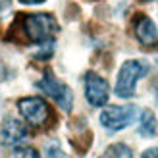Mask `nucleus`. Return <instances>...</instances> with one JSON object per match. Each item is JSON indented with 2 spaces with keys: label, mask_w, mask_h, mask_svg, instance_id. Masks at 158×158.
I'll list each match as a JSON object with an SVG mask.
<instances>
[{
  "label": "nucleus",
  "mask_w": 158,
  "mask_h": 158,
  "mask_svg": "<svg viewBox=\"0 0 158 158\" xmlns=\"http://www.w3.org/2000/svg\"><path fill=\"white\" fill-rule=\"evenodd\" d=\"M19 23L23 35H25V41L35 44L52 41L54 33L58 31V23L50 14H27L19 18Z\"/></svg>",
  "instance_id": "f257e3e1"
},
{
  "label": "nucleus",
  "mask_w": 158,
  "mask_h": 158,
  "mask_svg": "<svg viewBox=\"0 0 158 158\" xmlns=\"http://www.w3.org/2000/svg\"><path fill=\"white\" fill-rule=\"evenodd\" d=\"M148 72V64L143 60H127L123 62L116 81V94L122 98H131L135 94V85L141 77H145Z\"/></svg>",
  "instance_id": "f03ea898"
},
{
  "label": "nucleus",
  "mask_w": 158,
  "mask_h": 158,
  "mask_svg": "<svg viewBox=\"0 0 158 158\" xmlns=\"http://www.w3.org/2000/svg\"><path fill=\"white\" fill-rule=\"evenodd\" d=\"M37 87L41 89L44 94H48V97L56 102V104L66 110V112H69L72 110V104H73V93L69 91V87L66 83H62L60 79H56L52 73H46L41 81L37 83Z\"/></svg>",
  "instance_id": "7ed1b4c3"
},
{
  "label": "nucleus",
  "mask_w": 158,
  "mask_h": 158,
  "mask_svg": "<svg viewBox=\"0 0 158 158\" xmlns=\"http://www.w3.org/2000/svg\"><path fill=\"white\" fill-rule=\"evenodd\" d=\"M19 112L31 125H46L50 120V106L44 102V98L41 97H27V98H21L19 100Z\"/></svg>",
  "instance_id": "20e7f679"
},
{
  "label": "nucleus",
  "mask_w": 158,
  "mask_h": 158,
  "mask_svg": "<svg viewBox=\"0 0 158 158\" xmlns=\"http://www.w3.org/2000/svg\"><path fill=\"white\" fill-rule=\"evenodd\" d=\"M137 118L135 106H108L100 112V123L110 131H120Z\"/></svg>",
  "instance_id": "39448f33"
},
{
  "label": "nucleus",
  "mask_w": 158,
  "mask_h": 158,
  "mask_svg": "<svg viewBox=\"0 0 158 158\" xmlns=\"http://www.w3.org/2000/svg\"><path fill=\"white\" fill-rule=\"evenodd\" d=\"M85 97L91 106H104L110 97V89L104 77L89 72L85 75Z\"/></svg>",
  "instance_id": "423d86ee"
},
{
  "label": "nucleus",
  "mask_w": 158,
  "mask_h": 158,
  "mask_svg": "<svg viewBox=\"0 0 158 158\" xmlns=\"http://www.w3.org/2000/svg\"><path fill=\"white\" fill-rule=\"evenodd\" d=\"M135 37L137 41L143 44V46H148V48H152V46L158 44V29L154 25V21L151 18H147V15H139L135 19Z\"/></svg>",
  "instance_id": "0eeeda50"
},
{
  "label": "nucleus",
  "mask_w": 158,
  "mask_h": 158,
  "mask_svg": "<svg viewBox=\"0 0 158 158\" xmlns=\"http://www.w3.org/2000/svg\"><path fill=\"white\" fill-rule=\"evenodd\" d=\"M0 137H2V141L6 145L19 147L27 139V127L18 120H8L2 125V129H0Z\"/></svg>",
  "instance_id": "6e6552de"
},
{
  "label": "nucleus",
  "mask_w": 158,
  "mask_h": 158,
  "mask_svg": "<svg viewBox=\"0 0 158 158\" xmlns=\"http://www.w3.org/2000/svg\"><path fill=\"white\" fill-rule=\"evenodd\" d=\"M139 135L143 137H154L156 131H158V122L154 114L151 110H143V114H141V122H139Z\"/></svg>",
  "instance_id": "1a4fd4ad"
},
{
  "label": "nucleus",
  "mask_w": 158,
  "mask_h": 158,
  "mask_svg": "<svg viewBox=\"0 0 158 158\" xmlns=\"http://www.w3.org/2000/svg\"><path fill=\"white\" fill-rule=\"evenodd\" d=\"M100 158H133V152L127 145L116 143V145H110Z\"/></svg>",
  "instance_id": "9d476101"
},
{
  "label": "nucleus",
  "mask_w": 158,
  "mask_h": 158,
  "mask_svg": "<svg viewBox=\"0 0 158 158\" xmlns=\"http://www.w3.org/2000/svg\"><path fill=\"white\" fill-rule=\"evenodd\" d=\"M44 158H69L62 148L56 145V143H52V145H48L46 147V152H44Z\"/></svg>",
  "instance_id": "9b49d317"
},
{
  "label": "nucleus",
  "mask_w": 158,
  "mask_h": 158,
  "mask_svg": "<svg viewBox=\"0 0 158 158\" xmlns=\"http://www.w3.org/2000/svg\"><path fill=\"white\" fill-rule=\"evenodd\" d=\"M15 158H41L39 152L31 147H23V148H18L15 151Z\"/></svg>",
  "instance_id": "f8f14e48"
},
{
  "label": "nucleus",
  "mask_w": 158,
  "mask_h": 158,
  "mask_svg": "<svg viewBox=\"0 0 158 158\" xmlns=\"http://www.w3.org/2000/svg\"><path fill=\"white\" fill-rule=\"evenodd\" d=\"M10 10V0H0V18Z\"/></svg>",
  "instance_id": "ddd939ff"
},
{
  "label": "nucleus",
  "mask_w": 158,
  "mask_h": 158,
  "mask_svg": "<svg viewBox=\"0 0 158 158\" xmlns=\"http://www.w3.org/2000/svg\"><path fill=\"white\" fill-rule=\"evenodd\" d=\"M141 158H158V148H148V151L143 152Z\"/></svg>",
  "instance_id": "4468645a"
},
{
  "label": "nucleus",
  "mask_w": 158,
  "mask_h": 158,
  "mask_svg": "<svg viewBox=\"0 0 158 158\" xmlns=\"http://www.w3.org/2000/svg\"><path fill=\"white\" fill-rule=\"evenodd\" d=\"M19 2H23V4H41L44 0H19Z\"/></svg>",
  "instance_id": "2eb2a0df"
},
{
  "label": "nucleus",
  "mask_w": 158,
  "mask_h": 158,
  "mask_svg": "<svg viewBox=\"0 0 158 158\" xmlns=\"http://www.w3.org/2000/svg\"><path fill=\"white\" fill-rule=\"evenodd\" d=\"M156 104H158V87H156Z\"/></svg>",
  "instance_id": "dca6fc26"
},
{
  "label": "nucleus",
  "mask_w": 158,
  "mask_h": 158,
  "mask_svg": "<svg viewBox=\"0 0 158 158\" xmlns=\"http://www.w3.org/2000/svg\"><path fill=\"white\" fill-rule=\"evenodd\" d=\"M141 2H151V0H141Z\"/></svg>",
  "instance_id": "f3484780"
}]
</instances>
